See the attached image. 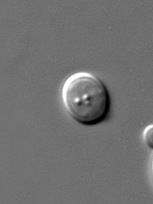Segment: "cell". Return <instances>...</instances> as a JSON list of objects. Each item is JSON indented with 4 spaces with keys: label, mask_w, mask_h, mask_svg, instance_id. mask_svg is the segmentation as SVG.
I'll return each instance as SVG.
<instances>
[{
    "label": "cell",
    "mask_w": 153,
    "mask_h": 204,
    "mask_svg": "<svg viewBox=\"0 0 153 204\" xmlns=\"http://www.w3.org/2000/svg\"><path fill=\"white\" fill-rule=\"evenodd\" d=\"M63 98L69 114L82 124H97L108 115V91L101 80L91 74L80 72L71 75L65 84Z\"/></svg>",
    "instance_id": "obj_1"
},
{
    "label": "cell",
    "mask_w": 153,
    "mask_h": 204,
    "mask_svg": "<svg viewBox=\"0 0 153 204\" xmlns=\"http://www.w3.org/2000/svg\"><path fill=\"white\" fill-rule=\"evenodd\" d=\"M143 139L147 146L153 149V125L148 127L143 135Z\"/></svg>",
    "instance_id": "obj_2"
},
{
    "label": "cell",
    "mask_w": 153,
    "mask_h": 204,
    "mask_svg": "<svg viewBox=\"0 0 153 204\" xmlns=\"http://www.w3.org/2000/svg\"><path fill=\"white\" fill-rule=\"evenodd\" d=\"M152 174H153V159L152 163Z\"/></svg>",
    "instance_id": "obj_3"
}]
</instances>
